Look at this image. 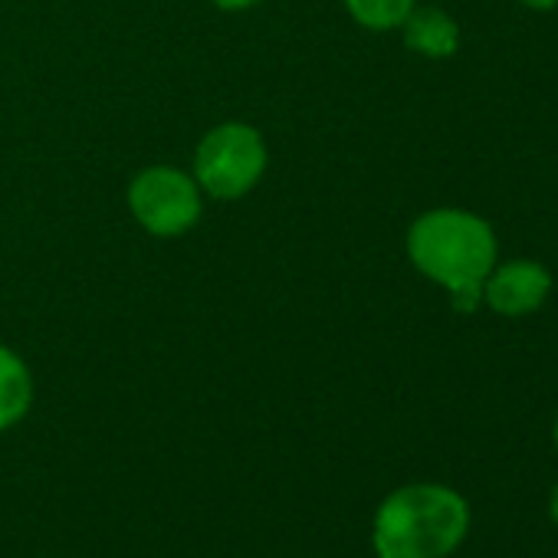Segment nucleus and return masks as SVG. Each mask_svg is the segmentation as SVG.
<instances>
[{"label": "nucleus", "instance_id": "nucleus-1", "mask_svg": "<svg viewBox=\"0 0 558 558\" xmlns=\"http://www.w3.org/2000/svg\"><path fill=\"white\" fill-rule=\"evenodd\" d=\"M408 253L427 279L450 290L457 313H473L483 303V283L496 266V233L470 210L440 207L414 220Z\"/></svg>", "mask_w": 558, "mask_h": 558}, {"label": "nucleus", "instance_id": "nucleus-2", "mask_svg": "<svg viewBox=\"0 0 558 558\" xmlns=\"http://www.w3.org/2000/svg\"><path fill=\"white\" fill-rule=\"evenodd\" d=\"M470 502L447 483L391 489L372 519L378 558H450L470 535Z\"/></svg>", "mask_w": 558, "mask_h": 558}, {"label": "nucleus", "instance_id": "nucleus-3", "mask_svg": "<svg viewBox=\"0 0 558 558\" xmlns=\"http://www.w3.org/2000/svg\"><path fill=\"white\" fill-rule=\"evenodd\" d=\"M263 168H266V145L256 129L240 122H227L207 132L194 158V174L201 187L223 201L246 194L259 181Z\"/></svg>", "mask_w": 558, "mask_h": 558}, {"label": "nucleus", "instance_id": "nucleus-4", "mask_svg": "<svg viewBox=\"0 0 558 558\" xmlns=\"http://www.w3.org/2000/svg\"><path fill=\"white\" fill-rule=\"evenodd\" d=\"M135 220L155 236H174L197 223L201 197L194 181L178 168H148L129 187Z\"/></svg>", "mask_w": 558, "mask_h": 558}, {"label": "nucleus", "instance_id": "nucleus-5", "mask_svg": "<svg viewBox=\"0 0 558 558\" xmlns=\"http://www.w3.org/2000/svg\"><path fill=\"white\" fill-rule=\"evenodd\" d=\"M548 293L551 276L535 259H509L502 266H493L483 283V303L506 319H519L542 310Z\"/></svg>", "mask_w": 558, "mask_h": 558}, {"label": "nucleus", "instance_id": "nucleus-6", "mask_svg": "<svg viewBox=\"0 0 558 558\" xmlns=\"http://www.w3.org/2000/svg\"><path fill=\"white\" fill-rule=\"evenodd\" d=\"M404 27V44L430 60H447L460 50V27L450 14L437 8H414L408 14Z\"/></svg>", "mask_w": 558, "mask_h": 558}, {"label": "nucleus", "instance_id": "nucleus-7", "mask_svg": "<svg viewBox=\"0 0 558 558\" xmlns=\"http://www.w3.org/2000/svg\"><path fill=\"white\" fill-rule=\"evenodd\" d=\"M34 404V378L21 355L0 345V434L27 417Z\"/></svg>", "mask_w": 558, "mask_h": 558}, {"label": "nucleus", "instance_id": "nucleus-8", "mask_svg": "<svg viewBox=\"0 0 558 558\" xmlns=\"http://www.w3.org/2000/svg\"><path fill=\"white\" fill-rule=\"evenodd\" d=\"M345 8L368 31H395L414 11V0H345Z\"/></svg>", "mask_w": 558, "mask_h": 558}, {"label": "nucleus", "instance_id": "nucleus-9", "mask_svg": "<svg viewBox=\"0 0 558 558\" xmlns=\"http://www.w3.org/2000/svg\"><path fill=\"white\" fill-rule=\"evenodd\" d=\"M217 8H223V11H243V8H253L256 0H214Z\"/></svg>", "mask_w": 558, "mask_h": 558}, {"label": "nucleus", "instance_id": "nucleus-10", "mask_svg": "<svg viewBox=\"0 0 558 558\" xmlns=\"http://www.w3.org/2000/svg\"><path fill=\"white\" fill-rule=\"evenodd\" d=\"M522 4L529 11H551V8H558V0H522Z\"/></svg>", "mask_w": 558, "mask_h": 558}, {"label": "nucleus", "instance_id": "nucleus-11", "mask_svg": "<svg viewBox=\"0 0 558 558\" xmlns=\"http://www.w3.org/2000/svg\"><path fill=\"white\" fill-rule=\"evenodd\" d=\"M548 515H551V522L558 525V483H555L551 493H548Z\"/></svg>", "mask_w": 558, "mask_h": 558}, {"label": "nucleus", "instance_id": "nucleus-12", "mask_svg": "<svg viewBox=\"0 0 558 558\" xmlns=\"http://www.w3.org/2000/svg\"><path fill=\"white\" fill-rule=\"evenodd\" d=\"M551 440H555V450H558V417H555V427H551Z\"/></svg>", "mask_w": 558, "mask_h": 558}]
</instances>
